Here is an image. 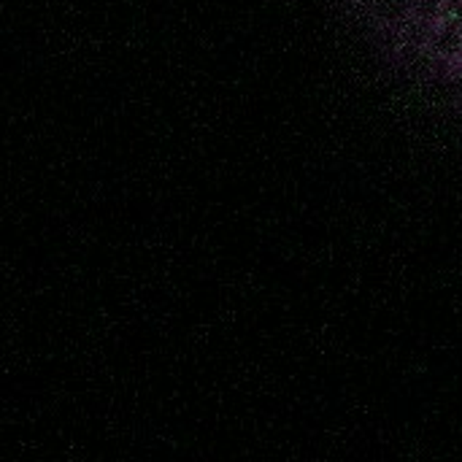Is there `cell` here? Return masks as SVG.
Listing matches in <instances>:
<instances>
[{
	"label": "cell",
	"mask_w": 462,
	"mask_h": 462,
	"mask_svg": "<svg viewBox=\"0 0 462 462\" xmlns=\"http://www.w3.org/2000/svg\"><path fill=\"white\" fill-rule=\"evenodd\" d=\"M428 49L436 60H444V62H452V65H460L462 54V24L449 19V16H441L433 27H430V35H428Z\"/></svg>",
	"instance_id": "obj_1"
},
{
	"label": "cell",
	"mask_w": 462,
	"mask_h": 462,
	"mask_svg": "<svg viewBox=\"0 0 462 462\" xmlns=\"http://www.w3.org/2000/svg\"><path fill=\"white\" fill-rule=\"evenodd\" d=\"M460 68H462V54H460Z\"/></svg>",
	"instance_id": "obj_2"
}]
</instances>
